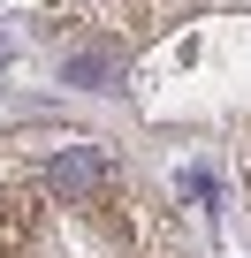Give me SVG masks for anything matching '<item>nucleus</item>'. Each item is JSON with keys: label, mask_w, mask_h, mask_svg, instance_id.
Segmentation results:
<instances>
[{"label": "nucleus", "mask_w": 251, "mask_h": 258, "mask_svg": "<svg viewBox=\"0 0 251 258\" xmlns=\"http://www.w3.org/2000/svg\"><path fill=\"white\" fill-rule=\"evenodd\" d=\"M114 76H122V53H114L107 38H99V46H76V53H69V84H91V91H107Z\"/></svg>", "instance_id": "7ed1b4c3"}, {"label": "nucleus", "mask_w": 251, "mask_h": 258, "mask_svg": "<svg viewBox=\"0 0 251 258\" xmlns=\"http://www.w3.org/2000/svg\"><path fill=\"white\" fill-rule=\"evenodd\" d=\"M183 198H221V182H213V167H183Z\"/></svg>", "instance_id": "20e7f679"}, {"label": "nucleus", "mask_w": 251, "mask_h": 258, "mask_svg": "<svg viewBox=\"0 0 251 258\" xmlns=\"http://www.w3.org/2000/svg\"><path fill=\"white\" fill-rule=\"evenodd\" d=\"M107 190H114V160H107V152H91V145H61V152L46 160V198L91 213Z\"/></svg>", "instance_id": "f257e3e1"}, {"label": "nucleus", "mask_w": 251, "mask_h": 258, "mask_svg": "<svg viewBox=\"0 0 251 258\" xmlns=\"http://www.w3.org/2000/svg\"><path fill=\"white\" fill-rule=\"evenodd\" d=\"M38 228H46V182H31V175L0 182V235H8V243H31Z\"/></svg>", "instance_id": "f03ea898"}]
</instances>
